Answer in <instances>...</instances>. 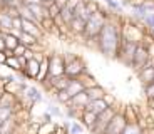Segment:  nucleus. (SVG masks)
<instances>
[{
	"label": "nucleus",
	"mask_w": 154,
	"mask_h": 134,
	"mask_svg": "<svg viewBox=\"0 0 154 134\" xmlns=\"http://www.w3.org/2000/svg\"><path fill=\"white\" fill-rule=\"evenodd\" d=\"M107 109V106H106V102L102 99H97V101H91V102L87 104V106L84 107V111H91L94 112L96 116H99L102 111H106Z\"/></svg>",
	"instance_id": "nucleus-13"
},
{
	"label": "nucleus",
	"mask_w": 154,
	"mask_h": 134,
	"mask_svg": "<svg viewBox=\"0 0 154 134\" xmlns=\"http://www.w3.org/2000/svg\"><path fill=\"white\" fill-rule=\"evenodd\" d=\"M152 102H154V99H152Z\"/></svg>",
	"instance_id": "nucleus-34"
},
{
	"label": "nucleus",
	"mask_w": 154,
	"mask_h": 134,
	"mask_svg": "<svg viewBox=\"0 0 154 134\" xmlns=\"http://www.w3.org/2000/svg\"><path fill=\"white\" fill-rule=\"evenodd\" d=\"M5 67H8L10 70H14V72H22V67H20L19 61H17V57H14V55H10V57L5 59Z\"/></svg>",
	"instance_id": "nucleus-23"
},
{
	"label": "nucleus",
	"mask_w": 154,
	"mask_h": 134,
	"mask_svg": "<svg viewBox=\"0 0 154 134\" xmlns=\"http://www.w3.org/2000/svg\"><path fill=\"white\" fill-rule=\"evenodd\" d=\"M55 101H57L59 104H64V106H67V104L70 102V96L67 94V91H66V89H64V91L55 92Z\"/></svg>",
	"instance_id": "nucleus-24"
},
{
	"label": "nucleus",
	"mask_w": 154,
	"mask_h": 134,
	"mask_svg": "<svg viewBox=\"0 0 154 134\" xmlns=\"http://www.w3.org/2000/svg\"><path fill=\"white\" fill-rule=\"evenodd\" d=\"M85 94H87L89 101H97V99H102V97L106 96V91L97 84V86H94V87L85 89Z\"/></svg>",
	"instance_id": "nucleus-15"
},
{
	"label": "nucleus",
	"mask_w": 154,
	"mask_h": 134,
	"mask_svg": "<svg viewBox=\"0 0 154 134\" xmlns=\"http://www.w3.org/2000/svg\"><path fill=\"white\" fill-rule=\"evenodd\" d=\"M45 111L50 114V117H52V119H54V117H60V116H62V111L59 109L57 106H55V104H50V106L47 107Z\"/></svg>",
	"instance_id": "nucleus-26"
},
{
	"label": "nucleus",
	"mask_w": 154,
	"mask_h": 134,
	"mask_svg": "<svg viewBox=\"0 0 154 134\" xmlns=\"http://www.w3.org/2000/svg\"><path fill=\"white\" fill-rule=\"evenodd\" d=\"M67 29H69L72 34L75 35H84V29H85V22L82 19H79V17H74L72 20L69 22V25H67Z\"/></svg>",
	"instance_id": "nucleus-12"
},
{
	"label": "nucleus",
	"mask_w": 154,
	"mask_h": 134,
	"mask_svg": "<svg viewBox=\"0 0 154 134\" xmlns=\"http://www.w3.org/2000/svg\"><path fill=\"white\" fill-rule=\"evenodd\" d=\"M0 30H4V34L12 30V19L5 14V10H0Z\"/></svg>",
	"instance_id": "nucleus-20"
},
{
	"label": "nucleus",
	"mask_w": 154,
	"mask_h": 134,
	"mask_svg": "<svg viewBox=\"0 0 154 134\" xmlns=\"http://www.w3.org/2000/svg\"><path fill=\"white\" fill-rule=\"evenodd\" d=\"M106 20H107V17H106V14H102V10L89 17V20L85 22V29H84V37L87 42L89 40H96L102 25L106 23Z\"/></svg>",
	"instance_id": "nucleus-3"
},
{
	"label": "nucleus",
	"mask_w": 154,
	"mask_h": 134,
	"mask_svg": "<svg viewBox=\"0 0 154 134\" xmlns=\"http://www.w3.org/2000/svg\"><path fill=\"white\" fill-rule=\"evenodd\" d=\"M89 102H91V101H89L85 91H82V92H79V94H75L74 97H70V102L67 104V106H74V107H77V109L84 111V107L87 106Z\"/></svg>",
	"instance_id": "nucleus-10"
},
{
	"label": "nucleus",
	"mask_w": 154,
	"mask_h": 134,
	"mask_svg": "<svg viewBox=\"0 0 154 134\" xmlns=\"http://www.w3.org/2000/svg\"><path fill=\"white\" fill-rule=\"evenodd\" d=\"M47 62H49V74H47V79L64 76V57H62V55H59V54L47 55Z\"/></svg>",
	"instance_id": "nucleus-5"
},
{
	"label": "nucleus",
	"mask_w": 154,
	"mask_h": 134,
	"mask_svg": "<svg viewBox=\"0 0 154 134\" xmlns=\"http://www.w3.org/2000/svg\"><path fill=\"white\" fill-rule=\"evenodd\" d=\"M19 44H20V45H23L25 49H32V50L38 47V40H37V39H34L32 35H29V34H23V32L20 34V37H19Z\"/></svg>",
	"instance_id": "nucleus-14"
},
{
	"label": "nucleus",
	"mask_w": 154,
	"mask_h": 134,
	"mask_svg": "<svg viewBox=\"0 0 154 134\" xmlns=\"http://www.w3.org/2000/svg\"><path fill=\"white\" fill-rule=\"evenodd\" d=\"M77 79L81 80V84L84 86V91H85V89H89V87H94V86H97L94 76H91V74H89V70H87V72H84L81 77H77Z\"/></svg>",
	"instance_id": "nucleus-21"
},
{
	"label": "nucleus",
	"mask_w": 154,
	"mask_h": 134,
	"mask_svg": "<svg viewBox=\"0 0 154 134\" xmlns=\"http://www.w3.org/2000/svg\"><path fill=\"white\" fill-rule=\"evenodd\" d=\"M64 57V74L70 79H77L84 72H87L85 62L77 55H62Z\"/></svg>",
	"instance_id": "nucleus-2"
},
{
	"label": "nucleus",
	"mask_w": 154,
	"mask_h": 134,
	"mask_svg": "<svg viewBox=\"0 0 154 134\" xmlns=\"http://www.w3.org/2000/svg\"><path fill=\"white\" fill-rule=\"evenodd\" d=\"M23 52H25V47H23V45H20V44H19V45H17L15 49H14L12 55H14V57H22V55H23Z\"/></svg>",
	"instance_id": "nucleus-29"
},
{
	"label": "nucleus",
	"mask_w": 154,
	"mask_h": 134,
	"mask_svg": "<svg viewBox=\"0 0 154 134\" xmlns=\"http://www.w3.org/2000/svg\"><path fill=\"white\" fill-rule=\"evenodd\" d=\"M147 61H149V54H147L146 45H144V44H137L136 52H134V59H132V67L139 72V70L146 65Z\"/></svg>",
	"instance_id": "nucleus-8"
},
{
	"label": "nucleus",
	"mask_w": 154,
	"mask_h": 134,
	"mask_svg": "<svg viewBox=\"0 0 154 134\" xmlns=\"http://www.w3.org/2000/svg\"><path fill=\"white\" fill-rule=\"evenodd\" d=\"M55 123L50 121V123H44V124H38V129H37V134H54L55 132Z\"/></svg>",
	"instance_id": "nucleus-22"
},
{
	"label": "nucleus",
	"mask_w": 154,
	"mask_h": 134,
	"mask_svg": "<svg viewBox=\"0 0 154 134\" xmlns=\"http://www.w3.org/2000/svg\"><path fill=\"white\" fill-rule=\"evenodd\" d=\"M50 2H54V0H40V4L42 5H47V4H50Z\"/></svg>",
	"instance_id": "nucleus-33"
},
{
	"label": "nucleus",
	"mask_w": 154,
	"mask_h": 134,
	"mask_svg": "<svg viewBox=\"0 0 154 134\" xmlns=\"http://www.w3.org/2000/svg\"><path fill=\"white\" fill-rule=\"evenodd\" d=\"M42 59H44L42 54L35 52L34 57L27 61L25 67L22 69V74L27 77V79H34L35 80V77H37V74H38V69H40V61H42Z\"/></svg>",
	"instance_id": "nucleus-6"
},
{
	"label": "nucleus",
	"mask_w": 154,
	"mask_h": 134,
	"mask_svg": "<svg viewBox=\"0 0 154 134\" xmlns=\"http://www.w3.org/2000/svg\"><path fill=\"white\" fill-rule=\"evenodd\" d=\"M14 117V109L12 107H0V124Z\"/></svg>",
	"instance_id": "nucleus-25"
},
{
	"label": "nucleus",
	"mask_w": 154,
	"mask_h": 134,
	"mask_svg": "<svg viewBox=\"0 0 154 134\" xmlns=\"http://www.w3.org/2000/svg\"><path fill=\"white\" fill-rule=\"evenodd\" d=\"M22 27V19L17 17V19H12V30H20Z\"/></svg>",
	"instance_id": "nucleus-30"
},
{
	"label": "nucleus",
	"mask_w": 154,
	"mask_h": 134,
	"mask_svg": "<svg viewBox=\"0 0 154 134\" xmlns=\"http://www.w3.org/2000/svg\"><path fill=\"white\" fill-rule=\"evenodd\" d=\"M20 32L32 35L34 39H37L38 42H40V39H42V35H44L42 29H40L37 23L30 22V20H23V19H22V27H20Z\"/></svg>",
	"instance_id": "nucleus-9"
},
{
	"label": "nucleus",
	"mask_w": 154,
	"mask_h": 134,
	"mask_svg": "<svg viewBox=\"0 0 154 134\" xmlns=\"http://www.w3.org/2000/svg\"><path fill=\"white\" fill-rule=\"evenodd\" d=\"M144 92H146L147 101H152V99H154V82H151V84H146V86H144Z\"/></svg>",
	"instance_id": "nucleus-28"
},
{
	"label": "nucleus",
	"mask_w": 154,
	"mask_h": 134,
	"mask_svg": "<svg viewBox=\"0 0 154 134\" xmlns=\"http://www.w3.org/2000/svg\"><path fill=\"white\" fill-rule=\"evenodd\" d=\"M104 2L109 5V8H112V10H117V12L121 10V5H119V2H116V0H104Z\"/></svg>",
	"instance_id": "nucleus-31"
},
{
	"label": "nucleus",
	"mask_w": 154,
	"mask_h": 134,
	"mask_svg": "<svg viewBox=\"0 0 154 134\" xmlns=\"http://www.w3.org/2000/svg\"><path fill=\"white\" fill-rule=\"evenodd\" d=\"M126 126H127V119L124 117V114L116 112V116L111 119V123L107 124V127H106L104 134H121Z\"/></svg>",
	"instance_id": "nucleus-7"
},
{
	"label": "nucleus",
	"mask_w": 154,
	"mask_h": 134,
	"mask_svg": "<svg viewBox=\"0 0 154 134\" xmlns=\"http://www.w3.org/2000/svg\"><path fill=\"white\" fill-rule=\"evenodd\" d=\"M122 40L121 35V27L117 23L106 20V23L102 25L99 35L96 39V45L97 50L100 54H104L109 59H117V52H119V45Z\"/></svg>",
	"instance_id": "nucleus-1"
},
{
	"label": "nucleus",
	"mask_w": 154,
	"mask_h": 134,
	"mask_svg": "<svg viewBox=\"0 0 154 134\" xmlns=\"http://www.w3.org/2000/svg\"><path fill=\"white\" fill-rule=\"evenodd\" d=\"M136 47H137L136 42L122 39V40H121V45H119V52H117V59H121V62H124L126 65H132Z\"/></svg>",
	"instance_id": "nucleus-4"
},
{
	"label": "nucleus",
	"mask_w": 154,
	"mask_h": 134,
	"mask_svg": "<svg viewBox=\"0 0 154 134\" xmlns=\"http://www.w3.org/2000/svg\"><path fill=\"white\" fill-rule=\"evenodd\" d=\"M66 91H67V94H69L70 97H74L75 94H79V92L84 91V86L81 84L79 79H70V82H69V86H67Z\"/></svg>",
	"instance_id": "nucleus-17"
},
{
	"label": "nucleus",
	"mask_w": 154,
	"mask_h": 134,
	"mask_svg": "<svg viewBox=\"0 0 154 134\" xmlns=\"http://www.w3.org/2000/svg\"><path fill=\"white\" fill-rule=\"evenodd\" d=\"M79 119H81V124L85 127V129H92V126L96 124V121H97V116L94 114V112H91V111H82L81 112V116H79Z\"/></svg>",
	"instance_id": "nucleus-11"
},
{
	"label": "nucleus",
	"mask_w": 154,
	"mask_h": 134,
	"mask_svg": "<svg viewBox=\"0 0 154 134\" xmlns=\"http://www.w3.org/2000/svg\"><path fill=\"white\" fill-rule=\"evenodd\" d=\"M0 52H5V44H4V37L0 35Z\"/></svg>",
	"instance_id": "nucleus-32"
},
{
	"label": "nucleus",
	"mask_w": 154,
	"mask_h": 134,
	"mask_svg": "<svg viewBox=\"0 0 154 134\" xmlns=\"http://www.w3.org/2000/svg\"><path fill=\"white\" fill-rule=\"evenodd\" d=\"M2 37H4L5 50H8V52H14V49L19 45V39H17L15 35L8 34V32H7V34H2Z\"/></svg>",
	"instance_id": "nucleus-18"
},
{
	"label": "nucleus",
	"mask_w": 154,
	"mask_h": 134,
	"mask_svg": "<svg viewBox=\"0 0 154 134\" xmlns=\"http://www.w3.org/2000/svg\"><path fill=\"white\" fill-rule=\"evenodd\" d=\"M102 101L106 102V106H107V107H114V106H116V102H117L116 96H112V94H109V92H106V96L102 97Z\"/></svg>",
	"instance_id": "nucleus-27"
},
{
	"label": "nucleus",
	"mask_w": 154,
	"mask_h": 134,
	"mask_svg": "<svg viewBox=\"0 0 154 134\" xmlns=\"http://www.w3.org/2000/svg\"><path fill=\"white\" fill-rule=\"evenodd\" d=\"M47 74H49V62H47V55H44V59L40 61V69H38V74L35 77V80L44 82L47 79Z\"/></svg>",
	"instance_id": "nucleus-19"
},
{
	"label": "nucleus",
	"mask_w": 154,
	"mask_h": 134,
	"mask_svg": "<svg viewBox=\"0 0 154 134\" xmlns=\"http://www.w3.org/2000/svg\"><path fill=\"white\" fill-rule=\"evenodd\" d=\"M137 76H139V79L143 80L144 86L154 82V70H152V67H144V69H141L137 72Z\"/></svg>",
	"instance_id": "nucleus-16"
}]
</instances>
